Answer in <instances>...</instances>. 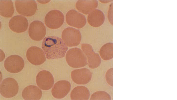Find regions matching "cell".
Wrapping results in <instances>:
<instances>
[{"label": "cell", "mask_w": 177, "mask_h": 100, "mask_svg": "<svg viewBox=\"0 0 177 100\" xmlns=\"http://www.w3.org/2000/svg\"><path fill=\"white\" fill-rule=\"evenodd\" d=\"M42 47L47 58L49 60L64 57L68 49L62 39L53 36L44 38L42 41Z\"/></svg>", "instance_id": "1"}, {"label": "cell", "mask_w": 177, "mask_h": 100, "mask_svg": "<svg viewBox=\"0 0 177 100\" xmlns=\"http://www.w3.org/2000/svg\"><path fill=\"white\" fill-rule=\"evenodd\" d=\"M65 58L68 64L74 68L84 67L88 64L87 57L80 49L74 48L67 52Z\"/></svg>", "instance_id": "2"}, {"label": "cell", "mask_w": 177, "mask_h": 100, "mask_svg": "<svg viewBox=\"0 0 177 100\" xmlns=\"http://www.w3.org/2000/svg\"><path fill=\"white\" fill-rule=\"evenodd\" d=\"M61 36L66 45L70 47L79 45L82 39L79 30L72 27H68L65 29L62 33Z\"/></svg>", "instance_id": "3"}, {"label": "cell", "mask_w": 177, "mask_h": 100, "mask_svg": "<svg viewBox=\"0 0 177 100\" xmlns=\"http://www.w3.org/2000/svg\"><path fill=\"white\" fill-rule=\"evenodd\" d=\"M19 89L18 83L15 79L7 78L4 79L0 84V94L5 98H11L17 95Z\"/></svg>", "instance_id": "4"}, {"label": "cell", "mask_w": 177, "mask_h": 100, "mask_svg": "<svg viewBox=\"0 0 177 100\" xmlns=\"http://www.w3.org/2000/svg\"><path fill=\"white\" fill-rule=\"evenodd\" d=\"M64 21V16L59 10H54L49 11L44 18V23L48 28L52 29L60 28Z\"/></svg>", "instance_id": "5"}, {"label": "cell", "mask_w": 177, "mask_h": 100, "mask_svg": "<svg viewBox=\"0 0 177 100\" xmlns=\"http://www.w3.org/2000/svg\"><path fill=\"white\" fill-rule=\"evenodd\" d=\"M24 62L20 56L13 55L8 57L4 62V67L8 72L13 73H18L24 68Z\"/></svg>", "instance_id": "6"}, {"label": "cell", "mask_w": 177, "mask_h": 100, "mask_svg": "<svg viewBox=\"0 0 177 100\" xmlns=\"http://www.w3.org/2000/svg\"><path fill=\"white\" fill-rule=\"evenodd\" d=\"M16 10L20 14L27 16H31L34 14L37 5L34 0H16Z\"/></svg>", "instance_id": "7"}, {"label": "cell", "mask_w": 177, "mask_h": 100, "mask_svg": "<svg viewBox=\"0 0 177 100\" xmlns=\"http://www.w3.org/2000/svg\"><path fill=\"white\" fill-rule=\"evenodd\" d=\"M81 47L87 57L89 67L94 69L99 67L101 63V59L99 54L94 51L92 46L89 44L83 43Z\"/></svg>", "instance_id": "8"}, {"label": "cell", "mask_w": 177, "mask_h": 100, "mask_svg": "<svg viewBox=\"0 0 177 100\" xmlns=\"http://www.w3.org/2000/svg\"><path fill=\"white\" fill-rule=\"evenodd\" d=\"M26 56L29 62L35 65H41L46 60L43 51L41 48L36 46L31 47L28 49Z\"/></svg>", "instance_id": "9"}, {"label": "cell", "mask_w": 177, "mask_h": 100, "mask_svg": "<svg viewBox=\"0 0 177 100\" xmlns=\"http://www.w3.org/2000/svg\"><path fill=\"white\" fill-rule=\"evenodd\" d=\"M66 19L69 25L78 29L83 28L86 23L85 16L73 9L70 10L67 12Z\"/></svg>", "instance_id": "10"}, {"label": "cell", "mask_w": 177, "mask_h": 100, "mask_svg": "<svg viewBox=\"0 0 177 100\" xmlns=\"http://www.w3.org/2000/svg\"><path fill=\"white\" fill-rule=\"evenodd\" d=\"M28 33L30 38L36 41L42 40L46 34V29L43 23L38 20L31 22L29 25Z\"/></svg>", "instance_id": "11"}, {"label": "cell", "mask_w": 177, "mask_h": 100, "mask_svg": "<svg viewBox=\"0 0 177 100\" xmlns=\"http://www.w3.org/2000/svg\"><path fill=\"white\" fill-rule=\"evenodd\" d=\"M36 81L38 86L43 90L50 89L54 84V79L52 73L49 71L43 70L39 72L37 74Z\"/></svg>", "instance_id": "12"}, {"label": "cell", "mask_w": 177, "mask_h": 100, "mask_svg": "<svg viewBox=\"0 0 177 100\" xmlns=\"http://www.w3.org/2000/svg\"><path fill=\"white\" fill-rule=\"evenodd\" d=\"M92 73L88 69L83 68L76 69L71 73L72 80L77 84L84 85L88 83L91 80Z\"/></svg>", "instance_id": "13"}, {"label": "cell", "mask_w": 177, "mask_h": 100, "mask_svg": "<svg viewBox=\"0 0 177 100\" xmlns=\"http://www.w3.org/2000/svg\"><path fill=\"white\" fill-rule=\"evenodd\" d=\"M9 28L12 31L21 33L27 30L28 23L26 17L21 15H17L12 17L9 23Z\"/></svg>", "instance_id": "14"}, {"label": "cell", "mask_w": 177, "mask_h": 100, "mask_svg": "<svg viewBox=\"0 0 177 100\" xmlns=\"http://www.w3.org/2000/svg\"><path fill=\"white\" fill-rule=\"evenodd\" d=\"M71 89V84L69 82L65 80H59L54 84L52 89V93L54 98L61 99L67 95Z\"/></svg>", "instance_id": "15"}, {"label": "cell", "mask_w": 177, "mask_h": 100, "mask_svg": "<svg viewBox=\"0 0 177 100\" xmlns=\"http://www.w3.org/2000/svg\"><path fill=\"white\" fill-rule=\"evenodd\" d=\"M23 98L27 100H38L42 96L41 90L35 85H30L25 88L22 93Z\"/></svg>", "instance_id": "16"}, {"label": "cell", "mask_w": 177, "mask_h": 100, "mask_svg": "<svg viewBox=\"0 0 177 100\" xmlns=\"http://www.w3.org/2000/svg\"><path fill=\"white\" fill-rule=\"evenodd\" d=\"M98 5L96 0H79L76 2L75 7L79 11L87 15L95 9Z\"/></svg>", "instance_id": "17"}, {"label": "cell", "mask_w": 177, "mask_h": 100, "mask_svg": "<svg viewBox=\"0 0 177 100\" xmlns=\"http://www.w3.org/2000/svg\"><path fill=\"white\" fill-rule=\"evenodd\" d=\"M105 16L103 12L101 10L95 9L88 15L87 20L89 24L95 27H100L104 23Z\"/></svg>", "instance_id": "18"}, {"label": "cell", "mask_w": 177, "mask_h": 100, "mask_svg": "<svg viewBox=\"0 0 177 100\" xmlns=\"http://www.w3.org/2000/svg\"><path fill=\"white\" fill-rule=\"evenodd\" d=\"M90 94L88 89L85 86H78L72 91L70 97L72 100H88Z\"/></svg>", "instance_id": "19"}, {"label": "cell", "mask_w": 177, "mask_h": 100, "mask_svg": "<svg viewBox=\"0 0 177 100\" xmlns=\"http://www.w3.org/2000/svg\"><path fill=\"white\" fill-rule=\"evenodd\" d=\"M14 12L12 2L11 0H0V14L5 18L11 17Z\"/></svg>", "instance_id": "20"}, {"label": "cell", "mask_w": 177, "mask_h": 100, "mask_svg": "<svg viewBox=\"0 0 177 100\" xmlns=\"http://www.w3.org/2000/svg\"><path fill=\"white\" fill-rule=\"evenodd\" d=\"M113 43H107L104 45L101 48L99 51L100 55L103 60H110L113 58Z\"/></svg>", "instance_id": "21"}, {"label": "cell", "mask_w": 177, "mask_h": 100, "mask_svg": "<svg viewBox=\"0 0 177 100\" xmlns=\"http://www.w3.org/2000/svg\"><path fill=\"white\" fill-rule=\"evenodd\" d=\"M111 100L110 95L106 92L104 91H98L95 92L91 95L90 100Z\"/></svg>", "instance_id": "22"}, {"label": "cell", "mask_w": 177, "mask_h": 100, "mask_svg": "<svg viewBox=\"0 0 177 100\" xmlns=\"http://www.w3.org/2000/svg\"><path fill=\"white\" fill-rule=\"evenodd\" d=\"M106 80L107 83L110 86H113V68H111L107 71L105 75Z\"/></svg>", "instance_id": "23"}, {"label": "cell", "mask_w": 177, "mask_h": 100, "mask_svg": "<svg viewBox=\"0 0 177 100\" xmlns=\"http://www.w3.org/2000/svg\"><path fill=\"white\" fill-rule=\"evenodd\" d=\"M108 18L110 23L113 25V3H112L109 6L108 12Z\"/></svg>", "instance_id": "24"}, {"label": "cell", "mask_w": 177, "mask_h": 100, "mask_svg": "<svg viewBox=\"0 0 177 100\" xmlns=\"http://www.w3.org/2000/svg\"><path fill=\"white\" fill-rule=\"evenodd\" d=\"M39 3L42 4L47 3L49 2L50 0H37Z\"/></svg>", "instance_id": "25"}, {"label": "cell", "mask_w": 177, "mask_h": 100, "mask_svg": "<svg viewBox=\"0 0 177 100\" xmlns=\"http://www.w3.org/2000/svg\"><path fill=\"white\" fill-rule=\"evenodd\" d=\"M100 1L101 2L103 3H107L108 2H111V1H112V0H100Z\"/></svg>", "instance_id": "26"}]
</instances>
